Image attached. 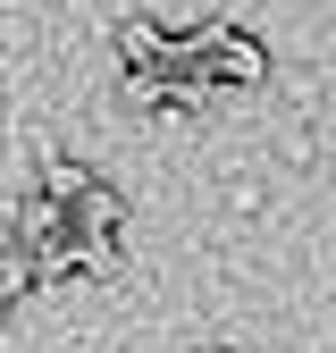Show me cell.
Here are the masks:
<instances>
[{"label": "cell", "instance_id": "1", "mask_svg": "<svg viewBox=\"0 0 336 353\" xmlns=\"http://www.w3.org/2000/svg\"><path fill=\"white\" fill-rule=\"evenodd\" d=\"M210 42V84H269V51L244 26H202Z\"/></svg>", "mask_w": 336, "mask_h": 353}, {"label": "cell", "instance_id": "2", "mask_svg": "<svg viewBox=\"0 0 336 353\" xmlns=\"http://www.w3.org/2000/svg\"><path fill=\"white\" fill-rule=\"evenodd\" d=\"M118 59H126V76L168 68V34H160L151 17H118Z\"/></svg>", "mask_w": 336, "mask_h": 353}, {"label": "cell", "instance_id": "3", "mask_svg": "<svg viewBox=\"0 0 336 353\" xmlns=\"http://www.w3.org/2000/svg\"><path fill=\"white\" fill-rule=\"evenodd\" d=\"M118 228H126V202H118L109 185H93V194L76 202V236H84V244H118Z\"/></svg>", "mask_w": 336, "mask_h": 353}, {"label": "cell", "instance_id": "4", "mask_svg": "<svg viewBox=\"0 0 336 353\" xmlns=\"http://www.w3.org/2000/svg\"><path fill=\"white\" fill-rule=\"evenodd\" d=\"M93 185H101V176L84 168V160H59V152H42V194H51V202H67V210H76Z\"/></svg>", "mask_w": 336, "mask_h": 353}, {"label": "cell", "instance_id": "5", "mask_svg": "<svg viewBox=\"0 0 336 353\" xmlns=\"http://www.w3.org/2000/svg\"><path fill=\"white\" fill-rule=\"evenodd\" d=\"M42 286V261H34V244H9V261H0V294L9 303H25Z\"/></svg>", "mask_w": 336, "mask_h": 353}]
</instances>
